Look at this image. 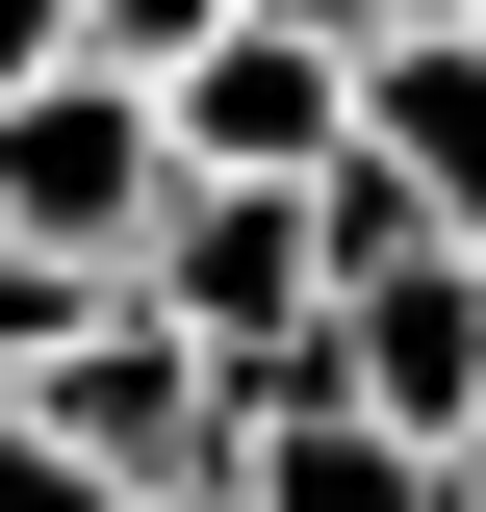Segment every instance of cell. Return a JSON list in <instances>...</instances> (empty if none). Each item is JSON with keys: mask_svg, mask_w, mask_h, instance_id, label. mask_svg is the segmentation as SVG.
Returning <instances> with one entry per match:
<instances>
[{"mask_svg": "<svg viewBox=\"0 0 486 512\" xmlns=\"http://www.w3.org/2000/svg\"><path fill=\"white\" fill-rule=\"evenodd\" d=\"M154 205H180V128H154V77H26V103H0V256H77V282H128V256H154Z\"/></svg>", "mask_w": 486, "mask_h": 512, "instance_id": "1", "label": "cell"}, {"mask_svg": "<svg viewBox=\"0 0 486 512\" xmlns=\"http://www.w3.org/2000/svg\"><path fill=\"white\" fill-rule=\"evenodd\" d=\"M26 436L77 461V487H231V359H205V333H154L103 282V308H77V359L26 384Z\"/></svg>", "mask_w": 486, "mask_h": 512, "instance_id": "2", "label": "cell"}, {"mask_svg": "<svg viewBox=\"0 0 486 512\" xmlns=\"http://www.w3.org/2000/svg\"><path fill=\"white\" fill-rule=\"evenodd\" d=\"M333 410H384L410 461H486V256H384V282H333Z\"/></svg>", "mask_w": 486, "mask_h": 512, "instance_id": "3", "label": "cell"}, {"mask_svg": "<svg viewBox=\"0 0 486 512\" xmlns=\"http://www.w3.org/2000/svg\"><path fill=\"white\" fill-rule=\"evenodd\" d=\"M154 128H180V180H333V154H359V52H307V26H205V52L154 77Z\"/></svg>", "mask_w": 486, "mask_h": 512, "instance_id": "4", "label": "cell"}, {"mask_svg": "<svg viewBox=\"0 0 486 512\" xmlns=\"http://www.w3.org/2000/svg\"><path fill=\"white\" fill-rule=\"evenodd\" d=\"M359 154L410 180L435 256H486V26H384L359 52Z\"/></svg>", "mask_w": 486, "mask_h": 512, "instance_id": "5", "label": "cell"}, {"mask_svg": "<svg viewBox=\"0 0 486 512\" xmlns=\"http://www.w3.org/2000/svg\"><path fill=\"white\" fill-rule=\"evenodd\" d=\"M231 512H461V461H410L384 410H256V436H231Z\"/></svg>", "mask_w": 486, "mask_h": 512, "instance_id": "6", "label": "cell"}, {"mask_svg": "<svg viewBox=\"0 0 486 512\" xmlns=\"http://www.w3.org/2000/svg\"><path fill=\"white\" fill-rule=\"evenodd\" d=\"M77 308H103V282H77V256H0V410H26V384L77 359Z\"/></svg>", "mask_w": 486, "mask_h": 512, "instance_id": "7", "label": "cell"}, {"mask_svg": "<svg viewBox=\"0 0 486 512\" xmlns=\"http://www.w3.org/2000/svg\"><path fill=\"white\" fill-rule=\"evenodd\" d=\"M205 26H231V0H77V77H180Z\"/></svg>", "mask_w": 486, "mask_h": 512, "instance_id": "8", "label": "cell"}, {"mask_svg": "<svg viewBox=\"0 0 486 512\" xmlns=\"http://www.w3.org/2000/svg\"><path fill=\"white\" fill-rule=\"evenodd\" d=\"M231 26H307V52H384L410 0H231Z\"/></svg>", "mask_w": 486, "mask_h": 512, "instance_id": "9", "label": "cell"}, {"mask_svg": "<svg viewBox=\"0 0 486 512\" xmlns=\"http://www.w3.org/2000/svg\"><path fill=\"white\" fill-rule=\"evenodd\" d=\"M26 77H77V0H0V103H26Z\"/></svg>", "mask_w": 486, "mask_h": 512, "instance_id": "10", "label": "cell"}, {"mask_svg": "<svg viewBox=\"0 0 486 512\" xmlns=\"http://www.w3.org/2000/svg\"><path fill=\"white\" fill-rule=\"evenodd\" d=\"M0 512H103V487H77V461L26 436V410H0Z\"/></svg>", "mask_w": 486, "mask_h": 512, "instance_id": "11", "label": "cell"}, {"mask_svg": "<svg viewBox=\"0 0 486 512\" xmlns=\"http://www.w3.org/2000/svg\"><path fill=\"white\" fill-rule=\"evenodd\" d=\"M103 512H231V487H103Z\"/></svg>", "mask_w": 486, "mask_h": 512, "instance_id": "12", "label": "cell"}, {"mask_svg": "<svg viewBox=\"0 0 486 512\" xmlns=\"http://www.w3.org/2000/svg\"><path fill=\"white\" fill-rule=\"evenodd\" d=\"M461 512H486V461H461Z\"/></svg>", "mask_w": 486, "mask_h": 512, "instance_id": "13", "label": "cell"}]
</instances>
